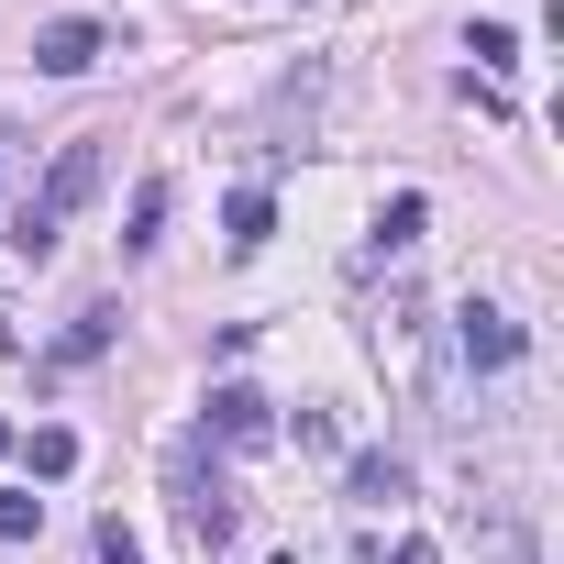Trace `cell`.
I'll return each instance as SVG.
<instances>
[{"mask_svg":"<svg viewBox=\"0 0 564 564\" xmlns=\"http://www.w3.org/2000/svg\"><path fill=\"white\" fill-rule=\"evenodd\" d=\"M377 564H443V553H432V542H399V553H377Z\"/></svg>","mask_w":564,"mask_h":564,"instance_id":"2e32d148","label":"cell"},{"mask_svg":"<svg viewBox=\"0 0 564 564\" xmlns=\"http://www.w3.org/2000/svg\"><path fill=\"white\" fill-rule=\"evenodd\" d=\"M100 177H111V144H100V133H78V144L56 155V177H45V188L12 210V254H34V265H45V254H56V232H67V221L100 199Z\"/></svg>","mask_w":564,"mask_h":564,"instance_id":"6da1fadb","label":"cell"},{"mask_svg":"<svg viewBox=\"0 0 564 564\" xmlns=\"http://www.w3.org/2000/svg\"><path fill=\"white\" fill-rule=\"evenodd\" d=\"M166 498H177V531L199 542V553H221L232 531H243V509H232V487L199 465V432H177L166 443Z\"/></svg>","mask_w":564,"mask_h":564,"instance_id":"7a4b0ae2","label":"cell"},{"mask_svg":"<svg viewBox=\"0 0 564 564\" xmlns=\"http://www.w3.org/2000/svg\"><path fill=\"white\" fill-rule=\"evenodd\" d=\"M454 355H465L476 377H498V366H520V322H509L498 300H465V311H454Z\"/></svg>","mask_w":564,"mask_h":564,"instance_id":"3957f363","label":"cell"},{"mask_svg":"<svg viewBox=\"0 0 564 564\" xmlns=\"http://www.w3.org/2000/svg\"><path fill=\"white\" fill-rule=\"evenodd\" d=\"M421 221H432V199H421V188H399V199L377 210V254H410V243H421Z\"/></svg>","mask_w":564,"mask_h":564,"instance_id":"9c48e42d","label":"cell"},{"mask_svg":"<svg viewBox=\"0 0 564 564\" xmlns=\"http://www.w3.org/2000/svg\"><path fill=\"white\" fill-rule=\"evenodd\" d=\"M344 498H366V509H388V498H410V465H399V454H355V476H344Z\"/></svg>","mask_w":564,"mask_h":564,"instance_id":"52a82bcc","label":"cell"},{"mask_svg":"<svg viewBox=\"0 0 564 564\" xmlns=\"http://www.w3.org/2000/svg\"><path fill=\"white\" fill-rule=\"evenodd\" d=\"M0 454H12V421H0Z\"/></svg>","mask_w":564,"mask_h":564,"instance_id":"e0dca14e","label":"cell"},{"mask_svg":"<svg viewBox=\"0 0 564 564\" xmlns=\"http://www.w3.org/2000/svg\"><path fill=\"white\" fill-rule=\"evenodd\" d=\"M465 56H476V67H487V78H498V67H509V56H520V34H509V23H476V45H465Z\"/></svg>","mask_w":564,"mask_h":564,"instance_id":"4fadbf2b","label":"cell"},{"mask_svg":"<svg viewBox=\"0 0 564 564\" xmlns=\"http://www.w3.org/2000/svg\"><path fill=\"white\" fill-rule=\"evenodd\" d=\"M199 432H221L232 454H265V443H276V410H265L243 377H221V388H210V410H199Z\"/></svg>","mask_w":564,"mask_h":564,"instance_id":"277c9868","label":"cell"},{"mask_svg":"<svg viewBox=\"0 0 564 564\" xmlns=\"http://www.w3.org/2000/svg\"><path fill=\"white\" fill-rule=\"evenodd\" d=\"M45 531V498L34 487H0V542H34Z\"/></svg>","mask_w":564,"mask_h":564,"instance_id":"7c38bea8","label":"cell"},{"mask_svg":"<svg viewBox=\"0 0 564 564\" xmlns=\"http://www.w3.org/2000/svg\"><path fill=\"white\" fill-rule=\"evenodd\" d=\"M100 56H111L100 23H45V34H34V67H45V78H89Z\"/></svg>","mask_w":564,"mask_h":564,"instance_id":"5b68a950","label":"cell"},{"mask_svg":"<svg viewBox=\"0 0 564 564\" xmlns=\"http://www.w3.org/2000/svg\"><path fill=\"white\" fill-rule=\"evenodd\" d=\"M155 232H166V177L133 188V210H122V254H155Z\"/></svg>","mask_w":564,"mask_h":564,"instance_id":"ba28073f","label":"cell"},{"mask_svg":"<svg viewBox=\"0 0 564 564\" xmlns=\"http://www.w3.org/2000/svg\"><path fill=\"white\" fill-rule=\"evenodd\" d=\"M23 465H34V476H67V465H78V432H67V421H45V432L23 443Z\"/></svg>","mask_w":564,"mask_h":564,"instance_id":"8fae6325","label":"cell"},{"mask_svg":"<svg viewBox=\"0 0 564 564\" xmlns=\"http://www.w3.org/2000/svg\"><path fill=\"white\" fill-rule=\"evenodd\" d=\"M221 232H232V254H254V243L276 232V199H265V188H232V199H221Z\"/></svg>","mask_w":564,"mask_h":564,"instance_id":"8992f818","label":"cell"},{"mask_svg":"<svg viewBox=\"0 0 564 564\" xmlns=\"http://www.w3.org/2000/svg\"><path fill=\"white\" fill-rule=\"evenodd\" d=\"M276 564H289V553H276Z\"/></svg>","mask_w":564,"mask_h":564,"instance_id":"ac0fdd59","label":"cell"},{"mask_svg":"<svg viewBox=\"0 0 564 564\" xmlns=\"http://www.w3.org/2000/svg\"><path fill=\"white\" fill-rule=\"evenodd\" d=\"M100 564H144V542H133L122 520H100Z\"/></svg>","mask_w":564,"mask_h":564,"instance_id":"9a60e30c","label":"cell"},{"mask_svg":"<svg viewBox=\"0 0 564 564\" xmlns=\"http://www.w3.org/2000/svg\"><path fill=\"white\" fill-rule=\"evenodd\" d=\"M289 443H300V454H333L344 432H333V410H300V421H289Z\"/></svg>","mask_w":564,"mask_h":564,"instance_id":"5bb4252c","label":"cell"},{"mask_svg":"<svg viewBox=\"0 0 564 564\" xmlns=\"http://www.w3.org/2000/svg\"><path fill=\"white\" fill-rule=\"evenodd\" d=\"M111 333H122V311H78V322H67V344H56V355H67V366H89V355H100V344H111Z\"/></svg>","mask_w":564,"mask_h":564,"instance_id":"30bf717a","label":"cell"}]
</instances>
